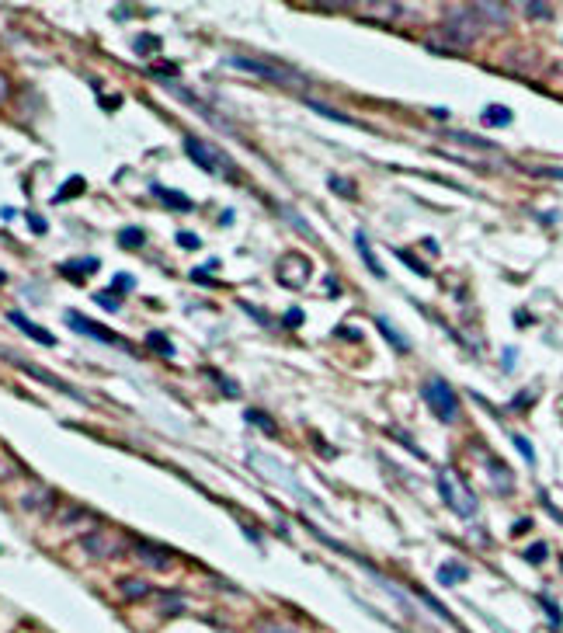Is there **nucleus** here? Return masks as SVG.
<instances>
[{
  "label": "nucleus",
  "mask_w": 563,
  "mask_h": 633,
  "mask_svg": "<svg viewBox=\"0 0 563 633\" xmlns=\"http://www.w3.org/2000/svg\"><path fill=\"white\" fill-rule=\"evenodd\" d=\"M438 494L448 508H452V515H459V518H473L476 508H480L473 487L463 484V477L456 470H438Z\"/></svg>",
  "instance_id": "f257e3e1"
},
{
  "label": "nucleus",
  "mask_w": 563,
  "mask_h": 633,
  "mask_svg": "<svg viewBox=\"0 0 563 633\" xmlns=\"http://www.w3.org/2000/svg\"><path fill=\"white\" fill-rule=\"evenodd\" d=\"M185 153L192 157V164H198L205 174L219 178V174H230L233 171V161L219 146H212L209 139H198V136H185Z\"/></svg>",
  "instance_id": "f03ea898"
},
{
  "label": "nucleus",
  "mask_w": 563,
  "mask_h": 633,
  "mask_svg": "<svg viewBox=\"0 0 563 633\" xmlns=\"http://www.w3.org/2000/svg\"><path fill=\"white\" fill-rule=\"evenodd\" d=\"M421 397H424V404L435 411V417L445 421V425L459 417V397H456V390L448 387L441 376H431V380L421 387Z\"/></svg>",
  "instance_id": "7ed1b4c3"
},
{
  "label": "nucleus",
  "mask_w": 563,
  "mask_h": 633,
  "mask_svg": "<svg viewBox=\"0 0 563 633\" xmlns=\"http://www.w3.org/2000/svg\"><path fill=\"white\" fill-rule=\"evenodd\" d=\"M227 67L247 70V73L264 77V80H271V84H278V87H306V77H299V73H292V70H278V67L261 63V60H251V56H230Z\"/></svg>",
  "instance_id": "20e7f679"
},
{
  "label": "nucleus",
  "mask_w": 563,
  "mask_h": 633,
  "mask_svg": "<svg viewBox=\"0 0 563 633\" xmlns=\"http://www.w3.org/2000/svg\"><path fill=\"white\" fill-rule=\"evenodd\" d=\"M67 324H70L77 334H84V338H94V341H104V345H119V348H126V352H136L122 334H115V331H108V327H101V324L87 321V316H80L77 310H67Z\"/></svg>",
  "instance_id": "39448f33"
},
{
  "label": "nucleus",
  "mask_w": 563,
  "mask_h": 633,
  "mask_svg": "<svg viewBox=\"0 0 563 633\" xmlns=\"http://www.w3.org/2000/svg\"><path fill=\"white\" fill-rule=\"evenodd\" d=\"M275 275H278V282L286 286V289H303L310 282V257L306 254H296V251L286 254V257L278 261V272Z\"/></svg>",
  "instance_id": "423d86ee"
},
{
  "label": "nucleus",
  "mask_w": 563,
  "mask_h": 633,
  "mask_svg": "<svg viewBox=\"0 0 563 633\" xmlns=\"http://www.w3.org/2000/svg\"><path fill=\"white\" fill-rule=\"evenodd\" d=\"M80 546H84L94 560H111V557H115V553L122 550L119 536H115V533H108V529H101V525L80 536Z\"/></svg>",
  "instance_id": "0eeeda50"
},
{
  "label": "nucleus",
  "mask_w": 563,
  "mask_h": 633,
  "mask_svg": "<svg viewBox=\"0 0 563 633\" xmlns=\"http://www.w3.org/2000/svg\"><path fill=\"white\" fill-rule=\"evenodd\" d=\"M133 553H136V560L146 564L150 571H167V567H171V560H174L171 550H163V546H157V543H150V540H133Z\"/></svg>",
  "instance_id": "6e6552de"
},
{
  "label": "nucleus",
  "mask_w": 563,
  "mask_h": 633,
  "mask_svg": "<svg viewBox=\"0 0 563 633\" xmlns=\"http://www.w3.org/2000/svg\"><path fill=\"white\" fill-rule=\"evenodd\" d=\"M21 508H25V511H35V515H52V508H56V494H52V487L35 484V487L21 498Z\"/></svg>",
  "instance_id": "1a4fd4ad"
},
{
  "label": "nucleus",
  "mask_w": 563,
  "mask_h": 633,
  "mask_svg": "<svg viewBox=\"0 0 563 633\" xmlns=\"http://www.w3.org/2000/svg\"><path fill=\"white\" fill-rule=\"evenodd\" d=\"M18 362V369H25L28 376H35L38 383H45V387H52V390H60V393H67V397H73V400H84V393L77 390V387H70V383H63V380H56L52 373H45V369H38V365H32V362H21V358H14Z\"/></svg>",
  "instance_id": "9d476101"
},
{
  "label": "nucleus",
  "mask_w": 563,
  "mask_h": 633,
  "mask_svg": "<svg viewBox=\"0 0 563 633\" xmlns=\"http://www.w3.org/2000/svg\"><path fill=\"white\" fill-rule=\"evenodd\" d=\"M445 32H448V35H452V42H456V45H473L476 25H473V18H470V14L456 11L452 18H448V21H445Z\"/></svg>",
  "instance_id": "9b49d317"
},
{
  "label": "nucleus",
  "mask_w": 563,
  "mask_h": 633,
  "mask_svg": "<svg viewBox=\"0 0 563 633\" xmlns=\"http://www.w3.org/2000/svg\"><path fill=\"white\" fill-rule=\"evenodd\" d=\"M8 321H11V324H14V327H18L21 334H28L32 341H38V345H52V341H56V338H52V334H49L45 327L32 324L28 316H25V313H18V310H11V313H8Z\"/></svg>",
  "instance_id": "f8f14e48"
},
{
  "label": "nucleus",
  "mask_w": 563,
  "mask_h": 633,
  "mask_svg": "<svg viewBox=\"0 0 563 633\" xmlns=\"http://www.w3.org/2000/svg\"><path fill=\"white\" fill-rule=\"evenodd\" d=\"M487 473H490V484H494V491H501V494H508L512 487H515V473L504 466L501 459H487Z\"/></svg>",
  "instance_id": "ddd939ff"
},
{
  "label": "nucleus",
  "mask_w": 563,
  "mask_h": 633,
  "mask_svg": "<svg viewBox=\"0 0 563 633\" xmlns=\"http://www.w3.org/2000/svg\"><path fill=\"white\" fill-rule=\"evenodd\" d=\"M470 577V567L463 564V560H445L441 567H438V585H459V582H466Z\"/></svg>",
  "instance_id": "4468645a"
},
{
  "label": "nucleus",
  "mask_w": 563,
  "mask_h": 633,
  "mask_svg": "<svg viewBox=\"0 0 563 633\" xmlns=\"http://www.w3.org/2000/svg\"><path fill=\"white\" fill-rule=\"evenodd\" d=\"M150 192H153L157 198H163L171 209H178V213H192V198H188V195L171 192V188H163V185H150Z\"/></svg>",
  "instance_id": "2eb2a0df"
},
{
  "label": "nucleus",
  "mask_w": 563,
  "mask_h": 633,
  "mask_svg": "<svg viewBox=\"0 0 563 633\" xmlns=\"http://www.w3.org/2000/svg\"><path fill=\"white\" fill-rule=\"evenodd\" d=\"M101 268V261L97 257H80V261H67V265H60V272L67 275V279H80V275H94Z\"/></svg>",
  "instance_id": "dca6fc26"
},
{
  "label": "nucleus",
  "mask_w": 563,
  "mask_h": 633,
  "mask_svg": "<svg viewBox=\"0 0 563 633\" xmlns=\"http://www.w3.org/2000/svg\"><path fill=\"white\" fill-rule=\"evenodd\" d=\"M355 247H358V254H362V261H365V265H369V272H372L376 279H386V268L379 265V257L372 254V247H369V240H365V233H362V230L355 233Z\"/></svg>",
  "instance_id": "f3484780"
},
{
  "label": "nucleus",
  "mask_w": 563,
  "mask_h": 633,
  "mask_svg": "<svg viewBox=\"0 0 563 633\" xmlns=\"http://www.w3.org/2000/svg\"><path fill=\"white\" fill-rule=\"evenodd\" d=\"M119 592H122V599H129V602H139V599L153 595V588H150L146 582H139V577H122V582H119Z\"/></svg>",
  "instance_id": "a211bd4d"
},
{
  "label": "nucleus",
  "mask_w": 563,
  "mask_h": 633,
  "mask_svg": "<svg viewBox=\"0 0 563 633\" xmlns=\"http://www.w3.org/2000/svg\"><path fill=\"white\" fill-rule=\"evenodd\" d=\"M376 327L382 331V338H386L393 348H397V352H411V341H407V338H404L397 327H389V321H386V316H376Z\"/></svg>",
  "instance_id": "6ab92c4d"
},
{
  "label": "nucleus",
  "mask_w": 563,
  "mask_h": 633,
  "mask_svg": "<svg viewBox=\"0 0 563 633\" xmlns=\"http://www.w3.org/2000/svg\"><path fill=\"white\" fill-rule=\"evenodd\" d=\"M445 139L466 143V146H476V150H497V143H490V139H483V136H473V133H456V129H445Z\"/></svg>",
  "instance_id": "aec40b11"
},
{
  "label": "nucleus",
  "mask_w": 563,
  "mask_h": 633,
  "mask_svg": "<svg viewBox=\"0 0 563 633\" xmlns=\"http://www.w3.org/2000/svg\"><path fill=\"white\" fill-rule=\"evenodd\" d=\"M512 108H504V104H487L483 108V122L487 126H512Z\"/></svg>",
  "instance_id": "412c9836"
},
{
  "label": "nucleus",
  "mask_w": 563,
  "mask_h": 633,
  "mask_svg": "<svg viewBox=\"0 0 563 633\" xmlns=\"http://www.w3.org/2000/svg\"><path fill=\"white\" fill-rule=\"evenodd\" d=\"M306 104H310V108H313V112H320V115H327V119H337V122H345V126H355V129H365V126H362L358 119H352V115H345V112H337V108H327V104H320V101H313V97H310Z\"/></svg>",
  "instance_id": "4be33fe9"
},
{
  "label": "nucleus",
  "mask_w": 563,
  "mask_h": 633,
  "mask_svg": "<svg viewBox=\"0 0 563 633\" xmlns=\"http://www.w3.org/2000/svg\"><path fill=\"white\" fill-rule=\"evenodd\" d=\"M247 421H251V425H261V428H264V435H278L275 417H271V414H264V411H257V407H251V411H247Z\"/></svg>",
  "instance_id": "5701e85b"
},
{
  "label": "nucleus",
  "mask_w": 563,
  "mask_h": 633,
  "mask_svg": "<svg viewBox=\"0 0 563 633\" xmlns=\"http://www.w3.org/2000/svg\"><path fill=\"white\" fill-rule=\"evenodd\" d=\"M185 609V599L178 592H160V612L171 616V612H181Z\"/></svg>",
  "instance_id": "b1692460"
},
{
  "label": "nucleus",
  "mask_w": 563,
  "mask_h": 633,
  "mask_svg": "<svg viewBox=\"0 0 563 633\" xmlns=\"http://www.w3.org/2000/svg\"><path fill=\"white\" fill-rule=\"evenodd\" d=\"M119 244H122V247H143V244H146V233H143L139 227H126V230L119 233Z\"/></svg>",
  "instance_id": "393cba45"
},
{
  "label": "nucleus",
  "mask_w": 563,
  "mask_h": 633,
  "mask_svg": "<svg viewBox=\"0 0 563 633\" xmlns=\"http://www.w3.org/2000/svg\"><path fill=\"white\" fill-rule=\"evenodd\" d=\"M536 602H539V606L546 609V616H549V623H553V630H560V626H563V612L556 609V602H553L549 595H539Z\"/></svg>",
  "instance_id": "a878e982"
},
{
  "label": "nucleus",
  "mask_w": 563,
  "mask_h": 633,
  "mask_svg": "<svg viewBox=\"0 0 563 633\" xmlns=\"http://www.w3.org/2000/svg\"><path fill=\"white\" fill-rule=\"evenodd\" d=\"M136 52H139V56H153V52H160V38L157 35H139L136 38Z\"/></svg>",
  "instance_id": "bb28decb"
},
{
  "label": "nucleus",
  "mask_w": 563,
  "mask_h": 633,
  "mask_svg": "<svg viewBox=\"0 0 563 633\" xmlns=\"http://www.w3.org/2000/svg\"><path fill=\"white\" fill-rule=\"evenodd\" d=\"M330 192H334V195H345V198H355V195H358V188L348 185V178H337V174L330 178Z\"/></svg>",
  "instance_id": "cd10ccee"
},
{
  "label": "nucleus",
  "mask_w": 563,
  "mask_h": 633,
  "mask_svg": "<svg viewBox=\"0 0 563 633\" xmlns=\"http://www.w3.org/2000/svg\"><path fill=\"white\" fill-rule=\"evenodd\" d=\"M146 345H153L160 355H174V345L167 341V334H160V331H153V334H146Z\"/></svg>",
  "instance_id": "c85d7f7f"
},
{
  "label": "nucleus",
  "mask_w": 563,
  "mask_h": 633,
  "mask_svg": "<svg viewBox=\"0 0 563 633\" xmlns=\"http://www.w3.org/2000/svg\"><path fill=\"white\" fill-rule=\"evenodd\" d=\"M84 192V178H70V185L67 188H60L52 195V202H63V198H73V195H80Z\"/></svg>",
  "instance_id": "c756f323"
},
{
  "label": "nucleus",
  "mask_w": 563,
  "mask_h": 633,
  "mask_svg": "<svg viewBox=\"0 0 563 633\" xmlns=\"http://www.w3.org/2000/svg\"><path fill=\"white\" fill-rule=\"evenodd\" d=\"M254 633H296L289 623H278V619H264V623H257V630Z\"/></svg>",
  "instance_id": "7c9ffc66"
},
{
  "label": "nucleus",
  "mask_w": 563,
  "mask_h": 633,
  "mask_svg": "<svg viewBox=\"0 0 563 633\" xmlns=\"http://www.w3.org/2000/svg\"><path fill=\"white\" fill-rule=\"evenodd\" d=\"M94 303H97V306H104V310H111V313H119V306H122V299L104 296V292H94Z\"/></svg>",
  "instance_id": "2f4dec72"
},
{
  "label": "nucleus",
  "mask_w": 563,
  "mask_h": 633,
  "mask_svg": "<svg viewBox=\"0 0 563 633\" xmlns=\"http://www.w3.org/2000/svg\"><path fill=\"white\" fill-rule=\"evenodd\" d=\"M397 257H400V261H407V265H411V272H417V275H428V265H421V261H417L414 254H407V251H397Z\"/></svg>",
  "instance_id": "473e14b6"
},
{
  "label": "nucleus",
  "mask_w": 563,
  "mask_h": 633,
  "mask_svg": "<svg viewBox=\"0 0 563 633\" xmlns=\"http://www.w3.org/2000/svg\"><path fill=\"white\" fill-rule=\"evenodd\" d=\"M512 442H515V449H518V452H522V456H525L529 463H536V449L529 446V439H522V435H515Z\"/></svg>",
  "instance_id": "72a5a7b5"
},
{
  "label": "nucleus",
  "mask_w": 563,
  "mask_h": 633,
  "mask_svg": "<svg viewBox=\"0 0 563 633\" xmlns=\"http://www.w3.org/2000/svg\"><path fill=\"white\" fill-rule=\"evenodd\" d=\"M525 560H529V564H542V560H546V543L529 546V550H525Z\"/></svg>",
  "instance_id": "f704fd0d"
},
{
  "label": "nucleus",
  "mask_w": 563,
  "mask_h": 633,
  "mask_svg": "<svg viewBox=\"0 0 563 633\" xmlns=\"http://www.w3.org/2000/svg\"><path fill=\"white\" fill-rule=\"evenodd\" d=\"M282 324H286V327H299V324H303V310H299V306H292L286 316H282Z\"/></svg>",
  "instance_id": "c9c22d12"
},
{
  "label": "nucleus",
  "mask_w": 563,
  "mask_h": 633,
  "mask_svg": "<svg viewBox=\"0 0 563 633\" xmlns=\"http://www.w3.org/2000/svg\"><path fill=\"white\" fill-rule=\"evenodd\" d=\"M133 286H136V279H133L129 272H122V275L111 279V289H115V292H119V289H133Z\"/></svg>",
  "instance_id": "e433bc0d"
},
{
  "label": "nucleus",
  "mask_w": 563,
  "mask_h": 633,
  "mask_svg": "<svg viewBox=\"0 0 563 633\" xmlns=\"http://www.w3.org/2000/svg\"><path fill=\"white\" fill-rule=\"evenodd\" d=\"M212 380H216V383L222 387V393H230V397H240V387H237V383H230V380H222L219 373H212Z\"/></svg>",
  "instance_id": "4c0bfd02"
},
{
  "label": "nucleus",
  "mask_w": 563,
  "mask_h": 633,
  "mask_svg": "<svg viewBox=\"0 0 563 633\" xmlns=\"http://www.w3.org/2000/svg\"><path fill=\"white\" fill-rule=\"evenodd\" d=\"M28 227H32L35 233H45V230H49V223H45L38 213H28Z\"/></svg>",
  "instance_id": "58836bf2"
},
{
  "label": "nucleus",
  "mask_w": 563,
  "mask_h": 633,
  "mask_svg": "<svg viewBox=\"0 0 563 633\" xmlns=\"http://www.w3.org/2000/svg\"><path fill=\"white\" fill-rule=\"evenodd\" d=\"M178 244H181V247H185V251H195V247H198V237H195V233H188V230H185V233H178Z\"/></svg>",
  "instance_id": "ea45409f"
},
{
  "label": "nucleus",
  "mask_w": 563,
  "mask_h": 633,
  "mask_svg": "<svg viewBox=\"0 0 563 633\" xmlns=\"http://www.w3.org/2000/svg\"><path fill=\"white\" fill-rule=\"evenodd\" d=\"M532 397H536V393H532V390H522V393H518V397H515V400H512V407H515V411H525V407H529V400H532Z\"/></svg>",
  "instance_id": "a19ab883"
},
{
  "label": "nucleus",
  "mask_w": 563,
  "mask_h": 633,
  "mask_svg": "<svg viewBox=\"0 0 563 633\" xmlns=\"http://www.w3.org/2000/svg\"><path fill=\"white\" fill-rule=\"evenodd\" d=\"M525 11H529L532 18H549V8H546V4H525Z\"/></svg>",
  "instance_id": "79ce46f5"
},
{
  "label": "nucleus",
  "mask_w": 563,
  "mask_h": 633,
  "mask_svg": "<svg viewBox=\"0 0 563 633\" xmlns=\"http://www.w3.org/2000/svg\"><path fill=\"white\" fill-rule=\"evenodd\" d=\"M153 73H160V77H178V67H174V63H160Z\"/></svg>",
  "instance_id": "37998d69"
},
{
  "label": "nucleus",
  "mask_w": 563,
  "mask_h": 633,
  "mask_svg": "<svg viewBox=\"0 0 563 633\" xmlns=\"http://www.w3.org/2000/svg\"><path fill=\"white\" fill-rule=\"evenodd\" d=\"M8 94H11V84H8V77H4V73H0V101H4Z\"/></svg>",
  "instance_id": "c03bdc74"
}]
</instances>
